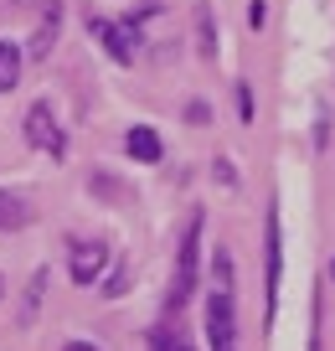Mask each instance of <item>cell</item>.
Listing matches in <instances>:
<instances>
[{"label":"cell","instance_id":"obj_4","mask_svg":"<svg viewBox=\"0 0 335 351\" xmlns=\"http://www.w3.org/2000/svg\"><path fill=\"white\" fill-rule=\"evenodd\" d=\"M206 346L238 351V300H232V289L212 285V295H206Z\"/></svg>","mask_w":335,"mask_h":351},{"label":"cell","instance_id":"obj_20","mask_svg":"<svg viewBox=\"0 0 335 351\" xmlns=\"http://www.w3.org/2000/svg\"><path fill=\"white\" fill-rule=\"evenodd\" d=\"M11 5H36V0H11Z\"/></svg>","mask_w":335,"mask_h":351},{"label":"cell","instance_id":"obj_6","mask_svg":"<svg viewBox=\"0 0 335 351\" xmlns=\"http://www.w3.org/2000/svg\"><path fill=\"white\" fill-rule=\"evenodd\" d=\"M103 269H108V243H73V253H67V274L77 279V285H98L103 279Z\"/></svg>","mask_w":335,"mask_h":351},{"label":"cell","instance_id":"obj_22","mask_svg":"<svg viewBox=\"0 0 335 351\" xmlns=\"http://www.w3.org/2000/svg\"><path fill=\"white\" fill-rule=\"evenodd\" d=\"M0 295H5V279H0Z\"/></svg>","mask_w":335,"mask_h":351},{"label":"cell","instance_id":"obj_11","mask_svg":"<svg viewBox=\"0 0 335 351\" xmlns=\"http://www.w3.org/2000/svg\"><path fill=\"white\" fill-rule=\"evenodd\" d=\"M21 88V47L11 36H0V93Z\"/></svg>","mask_w":335,"mask_h":351},{"label":"cell","instance_id":"obj_14","mask_svg":"<svg viewBox=\"0 0 335 351\" xmlns=\"http://www.w3.org/2000/svg\"><path fill=\"white\" fill-rule=\"evenodd\" d=\"M150 351H191V341H186L181 330H155V336H150Z\"/></svg>","mask_w":335,"mask_h":351},{"label":"cell","instance_id":"obj_18","mask_svg":"<svg viewBox=\"0 0 335 351\" xmlns=\"http://www.w3.org/2000/svg\"><path fill=\"white\" fill-rule=\"evenodd\" d=\"M186 119H191V124H206V119H212V109H206V104H191V109H186Z\"/></svg>","mask_w":335,"mask_h":351},{"label":"cell","instance_id":"obj_5","mask_svg":"<svg viewBox=\"0 0 335 351\" xmlns=\"http://www.w3.org/2000/svg\"><path fill=\"white\" fill-rule=\"evenodd\" d=\"M21 130H26V145H32V150H42V155H67V134H62L57 109H52L47 99H36L32 109H26Z\"/></svg>","mask_w":335,"mask_h":351},{"label":"cell","instance_id":"obj_2","mask_svg":"<svg viewBox=\"0 0 335 351\" xmlns=\"http://www.w3.org/2000/svg\"><path fill=\"white\" fill-rule=\"evenodd\" d=\"M279 285H284V228H279V207H269L263 217V300H269V326L279 315Z\"/></svg>","mask_w":335,"mask_h":351},{"label":"cell","instance_id":"obj_3","mask_svg":"<svg viewBox=\"0 0 335 351\" xmlns=\"http://www.w3.org/2000/svg\"><path fill=\"white\" fill-rule=\"evenodd\" d=\"M88 36L103 47L119 67H129L140 57V21H108V16H88Z\"/></svg>","mask_w":335,"mask_h":351},{"label":"cell","instance_id":"obj_17","mask_svg":"<svg viewBox=\"0 0 335 351\" xmlns=\"http://www.w3.org/2000/svg\"><path fill=\"white\" fill-rule=\"evenodd\" d=\"M263 21H269V0H253V5H248V26L258 32Z\"/></svg>","mask_w":335,"mask_h":351},{"label":"cell","instance_id":"obj_1","mask_svg":"<svg viewBox=\"0 0 335 351\" xmlns=\"http://www.w3.org/2000/svg\"><path fill=\"white\" fill-rule=\"evenodd\" d=\"M196 279H201V212H191L181 228V243H175V269H171V295L165 305L181 310L186 300L196 295Z\"/></svg>","mask_w":335,"mask_h":351},{"label":"cell","instance_id":"obj_13","mask_svg":"<svg viewBox=\"0 0 335 351\" xmlns=\"http://www.w3.org/2000/svg\"><path fill=\"white\" fill-rule=\"evenodd\" d=\"M212 285H216V289H232V253H227V248L212 253Z\"/></svg>","mask_w":335,"mask_h":351},{"label":"cell","instance_id":"obj_7","mask_svg":"<svg viewBox=\"0 0 335 351\" xmlns=\"http://www.w3.org/2000/svg\"><path fill=\"white\" fill-rule=\"evenodd\" d=\"M57 36H62V0H47L42 21H36L32 42H26V57H32V62H47V57H52V47H57Z\"/></svg>","mask_w":335,"mask_h":351},{"label":"cell","instance_id":"obj_16","mask_svg":"<svg viewBox=\"0 0 335 351\" xmlns=\"http://www.w3.org/2000/svg\"><path fill=\"white\" fill-rule=\"evenodd\" d=\"M212 176L222 181V186H238V171H232V160H212Z\"/></svg>","mask_w":335,"mask_h":351},{"label":"cell","instance_id":"obj_8","mask_svg":"<svg viewBox=\"0 0 335 351\" xmlns=\"http://www.w3.org/2000/svg\"><path fill=\"white\" fill-rule=\"evenodd\" d=\"M124 150H129L140 165H155V160L165 155V145H160V134H155L150 124H129V134H124Z\"/></svg>","mask_w":335,"mask_h":351},{"label":"cell","instance_id":"obj_9","mask_svg":"<svg viewBox=\"0 0 335 351\" xmlns=\"http://www.w3.org/2000/svg\"><path fill=\"white\" fill-rule=\"evenodd\" d=\"M36 212H32V197L26 191H0V232H16L26 228Z\"/></svg>","mask_w":335,"mask_h":351},{"label":"cell","instance_id":"obj_19","mask_svg":"<svg viewBox=\"0 0 335 351\" xmlns=\"http://www.w3.org/2000/svg\"><path fill=\"white\" fill-rule=\"evenodd\" d=\"M62 351H98V346H93V341H67Z\"/></svg>","mask_w":335,"mask_h":351},{"label":"cell","instance_id":"obj_15","mask_svg":"<svg viewBox=\"0 0 335 351\" xmlns=\"http://www.w3.org/2000/svg\"><path fill=\"white\" fill-rule=\"evenodd\" d=\"M238 119L253 124V88H248V83H238Z\"/></svg>","mask_w":335,"mask_h":351},{"label":"cell","instance_id":"obj_12","mask_svg":"<svg viewBox=\"0 0 335 351\" xmlns=\"http://www.w3.org/2000/svg\"><path fill=\"white\" fill-rule=\"evenodd\" d=\"M42 289H47V269H36L32 285H26V305H21V326H32L36 320V305H42Z\"/></svg>","mask_w":335,"mask_h":351},{"label":"cell","instance_id":"obj_10","mask_svg":"<svg viewBox=\"0 0 335 351\" xmlns=\"http://www.w3.org/2000/svg\"><path fill=\"white\" fill-rule=\"evenodd\" d=\"M191 21H196V52H201L206 62H216V16H212V5H206V0L196 5Z\"/></svg>","mask_w":335,"mask_h":351},{"label":"cell","instance_id":"obj_21","mask_svg":"<svg viewBox=\"0 0 335 351\" xmlns=\"http://www.w3.org/2000/svg\"><path fill=\"white\" fill-rule=\"evenodd\" d=\"M330 279H335V258H330Z\"/></svg>","mask_w":335,"mask_h":351}]
</instances>
